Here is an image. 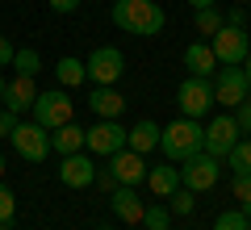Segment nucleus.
I'll list each match as a JSON object with an SVG mask.
<instances>
[{"label": "nucleus", "mask_w": 251, "mask_h": 230, "mask_svg": "<svg viewBox=\"0 0 251 230\" xmlns=\"http://www.w3.org/2000/svg\"><path fill=\"white\" fill-rule=\"evenodd\" d=\"M159 151L168 163H184L188 155L205 151V126L197 117H176V122L159 126Z\"/></svg>", "instance_id": "1"}, {"label": "nucleus", "mask_w": 251, "mask_h": 230, "mask_svg": "<svg viewBox=\"0 0 251 230\" xmlns=\"http://www.w3.org/2000/svg\"><path fill=\"white\" fill-rule=\"evenodd\" d=\"M163 21H168V13L155 0H117L113 4V26L134 38H155L163 29Z\"/></svg>", "instance_id": "2"}, {"label": "nucleus", "mask_w": 251, "mask_h": 230, "mask_svg": "<svg viewBox=\"0 0 251 230\" xmlns=\"http://www.w3.org/2000/svg\"><path fill=\"white\" fill-rule=\"evenodd\" d=\"M29 117H34L42 130H59V126L75 122V101L67 97V88L38 92V101H34V109H29Z\"/></svg>", "instance_id": "3"}, {"label": "nucleus", "mask_w": 251, "mask_h": 230, "mask_svg": "<svg viewBox=\"0 0 251 230\" xmlns=\"http://www.w3.org/2000/svg\"><path fill=\"white\" fill-rule=\"evenodd\" d=\"M218 176H222V159H214L209 151H197L180 163V184L193 188V193H209L218 184Z\"/></svg>", "instance_id": "4"}, {"label": "nucleus", "mask_w": 251, "mask_h": 230, "mask_svg": "<svg viewBox=\"0 0 251 230\" xmlns=\"http://www.w3.org/2000/svg\"><path fill=\"white\" fill-rule=\"evenodd\" d=\"M9 142L25 163H42L50 155V130H42L38 122H17L13 134H9Z\"/></svg>", "instance_id": "5"}, {"label": "nucleus", "mask_w": 251, "mask_h": 230, "mask_svg": "<svg viewBox=\"0 0 251 230\" xmlns=\"http://www.w3.org/2000/svg\"><path fill=\"white\" fill-rule=\"evenodd\" d=\"M84 67H88V80L97 84V88H113L117 80H122V71H126V59L117 46H97V51L84 59Z\"/></svg>", "instance_id": "6"}, {"label": "nucleus", "mask_w": 251, "mask_h": 230, "mask_svg": "<svg viewBox=\"0 0 251 230\" xmlns=\"http://www.w3.org/2000/svg\"><path fill=\"white\" fill-rule=\"evenodd\" d=\"M176 105H180V117H205L209 105H214V84L201 80V76H188V80H180L176 88Z\"/></svg>", "instance_id": "7"}, {"label": "nucleus", "mask_w": 251, "mask_h": 230, "mask_svg": "<svg viewBox=\"0 0 251 230\" xmlns=\"http://www.w3.org/2000/svg\"><path fill=\"white\" fill-rule=\"evenodd\" d=\"M209 84H214V105H226V109H239L247 101V92H251L243 67H218Z\"/></svg>", "instance_id": "8"}, {"label": "nucleus", "mask_w": 251, "mask_h": 230, "mask_svg": "<svg viewBox=\"0 0 251 230\" xmlns=\"http://www.w3.org/2000/svg\"><path fill=\"white\" fill-rule=\"evenodd\" d=\"M247 34L243 29H234V26H222L214 38H209V51H214V59H218V67H243V54H247Z\"/></svg>", "instance_id": "9"}, {"label": "nucleus", "mask_w": 251, "mask_h": 230, "mask_svg": "<svg viewBox=\"0 0 251 230\" xmlns=\"http://www.w3.org/2000/svg\"><path fill=\"white\" fill-rule=\"evenodd\" d=\"M84 147L92 151V155H117V151L126 147V126L117 122H97L92 130H84Z\"/></svg>", "instance_id": "10"}, {"label": "nucleus", "mask_w": 251, "mask_h": 230, "mask_svg": "<svg viewBox=\"0 0 251 230\" xmlns=\"http://www.w3.org/2000/svg\"><path fill=\"white\" fill-rule=\"evenodd\" d=\"M239 138H243V130L234 126V117H230V113H218L214 122L205 126V151L214 155V159H226V151H230Z\"/></svg>", "instance_id": "11"}, {"label": "nucleus", "mask_w": 251, "mask_h": 230, "mask_svg": "<svg viewBox=\"0 0 251 230\" xmlns=\"http://www.w3.org/2000/svg\"><path fill=\"white\" fill-rule=\"evenodd\" d=\"M109 172H113L117 184H143V180H147L143 155H138V151H130V147H122L117 155H109Z\"/></svg>", "instance_id": "12"}, {"label": "nucleus", "mask_w": 251, "mask_h": 230, "mask_svg": "<svg viewBox=\"0 0 251 230\" xmlns=\"http://www.w3.org/2000/svg\"><path fill=\"white\" fill-rule=\"evenodd\" d=\"M59 180L67 188H88L92 180H97V163L84 155V151H75V155H63V163H59Z\"/></svg>", "instance_id": "13"}, {"label": "nucleus", "mask_w": 251, "mask_h": 230, "mask_svg": "<svg viewBox=\"0 0 251 230\" xmlns=\"http://www.w3.org/2000/svg\"><path fill=\"white\" fill-rule=\"evenodd\" d=\"M109 209L117 213V218L126 222V226H138V222H143V197L134 193V184H117L113 193H109Z\"/></svg>", "instance_id": "14"}, {"label": "nucleus", "mask_w": 251, "mask_h": 230, "mask_svg": "<svg viewBox=\"0 0 251 230\" xmlns=\"http://www.w3.org/2000/svg\"><path fill=\"white\" fill-rule=\"evenodd\" d=\"M34 101H38V88H34L29 76H13V80L4 84V109H9V113H17V117L29 113Z\"/></svg>", "instance_id": "15"}, {"label": "nucleus", "mask_w": 251, "mask_h": 230, "mask_svg": "<svg viewBox=\"0 0 251 230\" xmlns=\"http://www.w3.org/2000/svg\"><path fill=\"white\" fill-rule=\"evenodd\" d=\"M88 105H92V113H97L100 122H117V117H122V109H126V97H122L117 88H92Z\"/></svg>", "instance_id": "16"}, {"label": "nucleus", "mask_w": 251, "mask_h": 230, "mask_svg": "<svg viewBox=\"0 0 251 230\" xmlns=\"http://www.w3.org/2000/svg\"><path fill=\"white\" fill-rule=\"evenodd\" d=\"M147 188H151L155 197H163V201H168V197L180 188V168H176V163H159V168H147Z\"/></svg>", "instance_id": "17"}, {"label": "nucleus", "mask_w": 251, "mask_h": 230, "mask_svg": "<svg viewBox=\"0 0 251 230\" xmlns=\"http://www.w3.org/2000/svg\"><path fill=\"white\" fill-rule=\"evenodd\" d=\"M184 67H188V76H201V80H209L218 71V59H214V51H209V42H193L184 51Z\"/></svg>", "instance_id": "18"}, {"label": "nucleus", "mask_w": 251, "mask_h": 230, "mask_svg": "<svg viewBox=\"0 0 251 230\" xmlns=\"http://www.w3.org/2000/svg\"><path fill=\"white\" fill-rule=\"evenodd\" d=\"M50 151H59V155H75V151H84V126L80 122H67V126H59V130H50Z\"/></svg>", "instance_id": "19"}, {"label": "nucleus", "mask_w": 251, "mask_h": 230, "mask_svg": "<svg viewBox=\"0 0 251 230\" xmlns=\"http://www.w3.org/2000/svg\"><path fill=\"white\" fill-rule=\"evenodd\" d=\"M126 147H130V151H138V155L155 151V147H159V126L143 117V122H138L134 130H126Z\"/></svg>", "instance_id": "20"}, {"label": "nucleus", "mask_w": 251, "mask_h": 230, "mask_svg": "<svg viewBox=\"0 0 251 230\" xmlns=\"http://www.w3.org/2000/svg\"><path fill=\"white\" fill-rule=\"evenodd\" d=\"M54 76H59V88H80V84L88 80V67H84V59L67 54V59L54 63Z\"/></svg>", "instance_id": "21"}, {"label": "nucleus", "mask_w": 251, "mask_h": 230, "mask_svg": "<svg viewBox=\"0 0 251 230\" xmlns=\"http://www.w3.org/2000/svg\"><path fill=\"white\" fill-rule=\"evenodd\" d=\"M226 163H230L234 176H251V138H239L226 151Z\"/></svg>", "instance_id": "22"}, {"label": "nucleus", "mask_w": 251, "mask_h": 230, "mask_svg": "<svg viewBox=\"0 0 251 230\" xmlns=\"http://www.w3.org/2000/svg\"><path fill=\"white\" fill-rule=\"evenodd\" d=\"M222 26H226V13L218 9V4H209V9H197V34H209V38H214Z\"/></svg>", "instance_id": "23"}, {"label": "nucleus", "mask_w": 251, "mask_h": 230, "mask_svg": "<svg viewBox=\"0 0 251 230\" xmlns=\"http://www.w3.org/2000/svg\"><path fill=\"white\" fill-rule=\"evenodd\" d=\"M138 226H143V230H172V209H168V205H147Z\"/></svg>", "instance_id": "24"}, {"label": "nucleus", "mask_w": 251, "mask_h": 230, "mask_svg": "<svg viewBox=\"0 0 251 230\" xmlns=\"http://www.w3.org/2000/svg\"><path fill=\"white\" fill-rule=\"evenodd\" d=\"M38 71H42V59H38V51H17L13 54V76H29V80H34Z\"/></svg>", "instance_id": "25"}, {"label": "nucleus", "mask_w": 251, "mask_h": 230, "mask_svg": "<svg viewBox=\"0 0 251 230\" xmlns=\"http://www.w3.org/2000/svg\"><path fill=\"white\" fill-rule=\"evenodd\" d=\"M193 197H197V193H193V188H184V184H180L176 193L168 197V209H172V213H180V218H184V213H193V209H197V201H193Z\"/></svg>", "instance_id": "26"}, {"label": "nucleus", "mask_w": 251, "mask_h": 230, "mask_svg": "<svg viewBox=\"0 0 251 230\" xmlns=\"http://www.w3.org/2000/svg\"><path fill=\"white\" fill-rule=\"evenodd\" d=\"M214 230H247V218H243V209H226V213H218Z\"/></svg>", "instance_id": "27"}, {"label": "nucleus", "mask_w": 251, "mask_h": 230, "mask_svg": "<svg viewBox=\"0 0 251 230\" xmlns=\"http://www.w3.org/2000/svg\"><path fill=\"white\" fill-rule=\"evenodd\" d=\"M13 213H17V197H13V188L0 180V222H13Z\"/></svg>", "instance_id": "28"}, {"label": "nucleus", "mask_w": 251, "mask_h": 230, "mask_svg": "<svg viewBox=\"0 0 251 230\" xmlns=\"http://www.w3.org/2000/svg\"><path fill=\"white\" fill-rule=\"evenodd\" d=\"M230 193H234V201H251V176H234V184H230Z\"/></svg>", "instance_id": "29"}, {"label": "nucleus", "mask_w": 251, "mask_h": 230, "mask_svg": "<svg viewBox=\"0 0 251 230\" xmlns=\"http://www.w3.org/2000/svg\"><path fill=\"white\" fill-rule=\"evenodd\" d=\"M46 4H50V13H63V17H67V13H75L84 4V0H46Z\"/></svg>", "instance_id": "30"}, {"label": "nucleus", "mask_w": 251, "mask_h": 230, "mask_svg": "<svg viewBox=\"0 0 251 230\" xmlns=\"http://www.w3.org/2000/svg\"><path fill=\"white\" fill-rule=\"evenodd\" d=\"M13 126H17V113H9V109L0 105V138H9V134H13Z\"/></svg>", "instance_id": "31"}, {"label": "nucleus", "mask_w": 251, "mask_h": 230, "mask_svg": "<svg viewBox=\"0 0 251 230\" xmlns=\"http://www.w3.org/2000/svg\"><path fill=\"white\" fill-rule=\"evenodd\" d=\"M13 42H9V34H0V67H13Z\"/></svg>", "instance_id": "32"}, {"label": "nucleus", "mask_w": 251, "mask_h": 230, "mask_svg": "<svg viewBox=\"0 0 251 230\" xmlns=\"http://www.w3.org/2000/svg\"><path fill=\"white\" fill-rule=\"evenodd\" d=\"M92 184H100L105 193H113V188H117V180H113V172H109V168H97V180H92Z\"/></svg>", "instance_id": "33"}, {"label": "nucleus", "mask_w": 251, "mask_h": 230, "mask_svg": "<svg viewBox=\"0 0 251 230\" xmlns=\"http://www.w3.org/2000/svg\"><path fill=\"white\" fill-rule=\"evenodd\" d=\"M226 26L243 29V26H247V13H243V9H226Z\"/></svg>", "instance_id": "34"}, {"label": "nucleus", "mask_w": 251, "mask_h": 230, "mask_svg": "<svg viewBox=\"0 0 251 230\" xmlns=\"http://www.w3.org/2000/svg\"><path fill=\"white\" fill-rule=\"evenodd\" d=\"M243 76H247V84H251V46H247V54H243Z\"/></svg>", "instance_id": "35"}, {"label": "nucleus", "mask_w": 251, "mask_h": 230, "mask_svg": "<svg viewBox=\"0 0 251 230\" xmlns=\"http://www.w3.org/2000/svg\"><path fill=\"white\" fill-rule=\"evenodd\" d=\"M193 9H209V4H218V0H188Z\"/></svg>", "instance_id": "36"}, {"label": "nucleus", "mask_w": 251, "mask_h": 230, "mask_svg": "<svg viewBox=\"0 0 251 230\" xmlns=\"http://www.w3.org/2000/svg\"><path fill=\"white\" fill-rule=\"evenodd\" d=\"M239 209H243V218H251V201H243V205H239Z\"/></svg>", "instance_id": "37"}, {"label": "nucleus", "mask_w": 251, "mask_h": 230, "mask_svg": "<svg viewBox=\"0 0 251 230\" xmlns=\"http://www.w3.org/2000/svg\"><path fill=\"white\" fill-rule=\"evenodd\" d=\"M4 84H9V80H4V76H0V105H4Z\"/></svg>", "instance_id": "38"}, {"label": "nucleus", "mask_w": 251, "mask_h": 230, "mask_svg": "<svg viewBox=\"0 0 251 230\" xmlns=\"http://www.w3.org/2000/svg\"><path fill=\"white\" fill-rule=\"evenodd\" d=\"M4 168H9V163H4V155H0V180H4Z\"/></svg>", "instance_id": "39"}, {"label": "nucleus", "mask_w": 251, "mask_h": 230, "mask_svg": "<svg viewBox=\"0 0 251 230\" xmlns=\"http://www.w3.org/2000/svg\"><path fill=\"white\" fill-rule=\"evenodd\" d=\"M0 230H13V222H0Z\"/></svg>", "instance_id": "40"}, {"label": "nucleus", "mask_w": 251, "mask_h": 230, "mask_svg": "<svg viewBox=\"0 0 251 230\" xmlns=\"http://www.w3.org/2000/svg\"><path fill=\"white\" fill-rule=\"evenodd\" d=\"M247 230H251V218H247Z\"/></svg>", "instance_id": "41"}, {"label": "nucleus", "mask_w": 251, "mask_h": 230, "mask_svg": "<svg viewBox=\"0 0 251 230\" xmlns=\"http://www.w3.org/2000/svg\"><path fill=\"white\" fill-rule=\"evenodd\" d=\"M100 230H109V226H100Z\"/></svg>", "instance_id": "42"}, {"label": "nucleus", "mask_w": 251, "mask_h": 230, "mask_svg": "<svg viewBox=\"0 0 251 230\" xmlns=\"http://www.w3.org/2000/svg\"><path fill=\"white\" fill-rule=\"evenodd\" d=\"M247 101H251V92H247Z\"/></svg>", "instance_id": "43"}, {"label": "nucleus", "mask_w": 251, "mask_h": 230, "mask_svg": "<svg viewBox=\"0 0 251 230\" xmlns=\"http://www.w3.org/2000/svg\"><path fill=\"white\" fill-rule=\"evenodd\" d=\"M247 138H251V134H247Z\"/></svg>", "instance_id": "44"}, {"label": "nucleus", "mask_w": 251, "mask_h": 230, "mask_svg": "<svg viewBox=\"0 0 251 230\" xmlns=\"http://www.w3.org/2000/svg\"><path fill=\"white\" fill-rule=\"evenodd\" d=\"M247 21H251V17H247Z\"/></svg>", "instance_id": "45"}]
</instances>
